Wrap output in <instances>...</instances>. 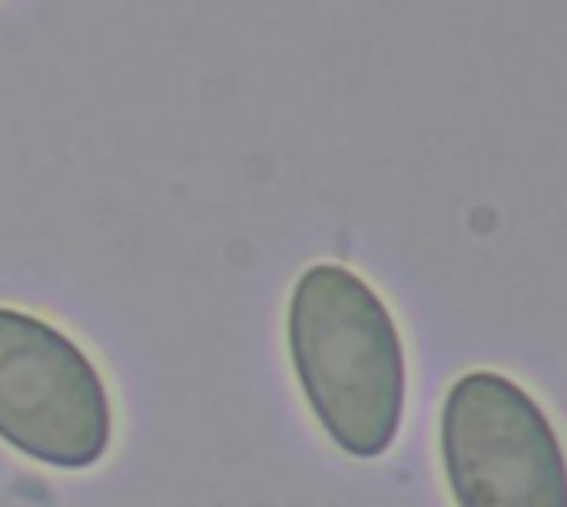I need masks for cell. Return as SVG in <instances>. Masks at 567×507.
<instances>
[{
    "instance_id": "obj_1",
    "label": "cell",
    "mask_w": 567,
    "mask_h": 507,
    "mask_svg": "<svg viewBox=\"0 0 567 507\" xmlns=\"http://www.w3.org/2000/svg\"><path fill=\"white\" fill-rule=\"evenodd\" d=\"M286 345L299 392L329 435L355 458H382L405 418L409 355L389 302L355 269L316 262L286 306Z\"/></svg>"
},
{
    "instance_id": "obj_2",
    "label": "cell",
    "mask_w": 567,
    "mask_h": 507,
    "mask_svg": "<svg viewBox=\"0 0 567 507\" xmlns=\"http://www.w3.org/2000/svg\"><path fill=\"white\" fill-rule=\"evenodd\" d=\"M0 442L53 472L96 468L113 442L100 365L60 325L0 306Z\"/></svg>"
},
{
    "instance_id": "obj_3",
    "label": "cell",
    "mask_w": 567,
    "mask_h": 507,
    "mask_svg": "<svg viewBox=\"0 0 567 507\" xmlns=\"http://www.w3.org/2000/svg\"><path fill=\"white\" fill-rule=\"evenodd\" d=\"M455 507H565V452L545 408L502 372H465L439 418Z\"/></svg>"
}]
</instances>
